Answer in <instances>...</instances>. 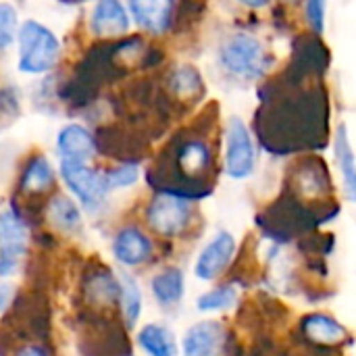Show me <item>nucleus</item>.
I'll list each match as a JSON object with an SVG mask.
<instances>
[{"instance_id": "obj_11", "label": "nucleus", "mask_w": 356, "mask_h": 356, "mask_svg": "<svg viewBox=\"0 0 356 356\" xmlns=\"http://www.w3.org/2000/svg\"><path fill=\"white\" fill-rule=\"evenodd\" d=\"M150 294L154 302L167 311L179 307L186 296V273L181 267H165L150 277Z\"/></svg>"}, {"instance_id": "obj_18", "label": "nucleus", "mask_w": 356, "mask_h": 356, "mask_svg": "<svg viewBox=\"0 0 356 356\" xmlns=\"http://www.w3.org/2000/svg\"><path fill=\"white\" fill-rule=\"evenodd\" d=\"M86 296L90 305L96 307H115L119 305V280L117 275H113L108 269H100V271H92L88 282H86Z\"/></svg>"}, {"instance_id": "obj_6", "label": "nucleus", "mask_w": 356, "mask_h": 356, "mask_svg": "<svg viewBox=\"0 0 356 356\" xmlns=\"http://www.w3.org/2000/svg\"><path fill=\"white\" fill-rule=\"evenodd\" d=\"M257 152L248 127L240 117H232L225 136V173L232 179H248L254 173Z\"/></svg>"}, {"instance_id": "obj_26", "label": "nucleus", "mask_w": 356, "mask_h": 356, "mask_svg": "<svg viewBox=\"0 0 356 356\" xmlns=\"http://www.w3.org/2000/svg\"><path fill=\"white\" fill-rule=\"evenodd\" d=\"M307 17L317 33L325 29V0H307Z\"/></svg>"}, {"instance_id": "obj_25", "label": "nucleus", "mask_w": 356, "mask_h": 356, "mask_svg": "<svg viewBox=\"0 0 356 356\" xmlns=\"http://www.w3.org/2000/svg\"><path fill=\"white\" fill-rule=\"evenodd\" d=\"M200 75L192 69V67H184V69H177L173 79H171V86L173 90L179 94V96H192L194 92L200 90Z\"/></svg>"}, {"instance_id": "obj_29", "label": "nucleus", "mask_w": 356, "mask_h": 356, "mask_svg": "<svg viewBox=\"0 0 356 356\" xmlns=\"http://www.w3.org/2000/svg\"><path fill=\"white\" fill-rule=\"evenodd\" d=\"M242 4H246V6H252V8H261V6H265L269 0H240Z\"/></svg>"}, {"instance_id": "obj_22", "label": "nucleus", "mask_w": 356, "mask_h": 356, "mask_svg": "<svg viewBox=\"0 0 356 356\" xmlns=\"http://www.w3.org/2000/svg\"><path fill=\"white\" fill-rule=\"evenodd\" d=\"M54 181V171L50 167V163L44 159V156H35L23 177H21V190L27 192V194H40V192H46Z\"/></svg>"}, {"instance_id": "obj_1", "label": "nucleus", "mask_w": 356, "mask_h": 356, "mask_svg": "<svg viewBox=\"0 0 356 356\" xmlns=\"http://www.w3.org/2000/svg\"><path fill=\"white\" fill-rule=\"evenodd\" d=\"M19 69L29 75L50 71L60 54L56 35L38 21H25L19 29Z\"/></svg>"}, {"instance_id": "obj_21", "label": "nucleus", "mask_w": 356, "mask_h": 356, "mask_svg": "<svg viewBox=\"0 0 356 356\" xmlns=\"http://www.w3.org/2000/svg\"><path fill=\"white\" fill-rule=\"evenodd\" d=\"M236 302H238V288L232 284H223V286H217L209 292H202L196 298V311L202 315L225 313V311L234 309Z\"/></svg>"}, {"instance_id": "obj_2", "label": "nucleus", "mask_w": 356, "mask_h": 356, "mask_svg": "<svg viewBox=\"0 0 356 356\" xmlns=\"http://www.w3.org/2000/svg\"><path fill=\"white\" fill-rule=\"evenodd\" d=\"M223 67L242 77V79H259L267 71V58L261 42L250 33H234L221 48Z\"/></svg>"}, {"instance_id": "obj_13", "label": "nucleus", "mask_w": 356, "mask_h": 356, "mask_svg": "<svg viewBox=\"0 0 356 356\" xmlns=\"http://www.w3.org/2000/svg\"><path fill=\"white\" fill-rule=\"evenodd\" d=\"M129 8L136 23L150 33H163L171 25L173 0H129Z\"/></svg>"}, {"instance_id": "obj_9", "label": "nucleus", "mask_w": 356, "mask_h": 356, "mask_svg": "<svg viewBox=\"0 0 356 356\" xmlns=\"http://www.w3.org/2000/svg\"><path fill=\"white\" fill-rule=\"evenodd\" d=\"M225 327L219 321H200L188 327L179 342L181 356H223Z\"/></svg>"}, {"instance_id": "obj_14", "label": "nucleus", "mask_w": 356, "mask_h": 356, "mask_svg": "<svg viewBox=\"0 0 356 356\" xmlns=\"http://www.w3.org/2000/svg\"><path fill=\"white\" fill-rule=\"evenodd\" d=\"M90 27L96 35H123L129 29L127 10L119 0H98Z\"/></svg>"}, {"instance_id": "obj_24", "label": "nucleus", "mask_w": 356, "mask_h": 356, "mask_svg": "<svg viewBox=\"0 0 356 356\" xmlns=\"http://www.w3.org/2000/svg\"><path fill=\"white\" fill-rule=\"evenodd\" d=\"M17 35V13L8 2H0V50L8 48Z\"/></svg>"}, {"instance_id": "obj_4", "label": "nucleus", "mask_w": 356, "mask_h": 356, "mask_svg": "<svg viewBox=\"0 0 356 356\" xmlns=\"http://www.w3.org/2000/svg\"><path fill=\"white\" fill-rule=\"evenodd\" d=\"M29 229L15 209L0 211V280H10L27 252Z\"/></svg>"}, {"instance_id": "obj_3", "label": "nucleus", "mask_w": 356, "mask_h": 356, "mask_svg": "<svg viewBox=\"0 0 356 356\" xmlns=\"http://www.w3.org/2000/svg\"><path fill=\"white\" fill-rule=\"evenodd\" d=\"M146 221L154 234L163 238H177L192 221V207L186 198L163 192L150 200L146 209Z\"/></svg>"}, {"instance_id": "obj_16", "label": "nucleus", "mask_w": 356, "mask_h": 356, "mask_svg": "<svg viewBox=\"0 0 356 356\" xmlns=\"http://www.w3.org/2000/svg\"><path fill=\"white\" fill-rule=\"evenodd\" d=\"M119 280V309H121V317L127 330H134L142 317V288L138 284V280L127 273L121 271L117 275Z\"/></svg>"}, {"instance_id": "obj_23", "label": "nucleus", "mask_w": 356, "mask_h": 356, "mask_svg": "<svg viewBox=\"0 0 356 356\" xmlns=\"http://www.w3.org/2000/svg\"><path fill=\"white\" fill-rule=\"evenodd\" d=\"M138 181V167L136 165H119L111 171L104 173V184L106 190H119V188H129Z\"/></svg>"}, {"instance_id": "obj_17", "label": "nucleus", "mask_w": 356, "mask_h": 356, "mask_svg": "<svg viewBox=\"0 0 356 356\" xmlns=\"http://www.w3.org/2000/svg\"><path fill=\"white\" fill-rule=\"evenodd\" d=\"M211 165H213L211 148L200 140H190L177 150V167L188 179H198L207 175Z\"/></svg>"}, {"instance_id": "obj_7", "label": "nucleus", "mask_w": 356, "mask_h": 356, "mask_svg": "<svg viewBox=\"0 0 356 356\" xmlns=\"http://www.w3.org/2000/svg\"><path fill=\"white\" fill-rule=\"evenodd\" d=\"M238 250V242L234 238V234H229L227 229L217 232L200 250V254L196 257L194 263V275L198 282H215L219 280L229 265L234 263Z\"/></svg>"}, {"instance_id": "obj_19", "label": "nucleus", "mask_w": 356, "mask_h": 356, "mask_svg": "<svg viewBox=\"0 0 356 356\" xmlns=\"http://www.w3.org/2000/svg\"><path fill=\"white\" fill-rule=\"evenodd\" d=\"M50 223L65 234H77L81 229V213L73 200L67 196H54L48 204Z\"/></svg>"}, {"instance_id": "obj_5", "label": "nucleus", "mask_w": 356, "mask_h": 356, "mask_svg": "<svg viewBox=\"0 0 356 356\" xmlns=\"http://www.w3.org/2000/svg\"><path fill=\"white\" fill-rule=\"evenodd\" d=\"M60 177L71 190V194L88 209L96 211L102 200L106 198L108 190L104 184V173L88 167L83 161H73V159H60Z\"/></svg>"}, {"instance_id": "obj_28", "label": "nucleus", "mask_w": 356, "mask_h": 356, "mask_svg": "<svg viewBox=\"0 0 356 356\" xmlns=\"http://www.w3.org/2000/svg\"><path fill=\"white\" fill-rule=\"evenodd\" d=\"M13 356H50V353L44 344H23Z\"/></svg>"}, {"instance_id": "obj_15", "label": "nucleus", "mask_w": 356, "mask_h": 356, "mask_svg": "<svg viewBox=\"0 0 356 356\" xmlns=\"http://www.w3.org/2000/svg\"><path fill=\"white\" fill-rule=\"evenodd\" d=\"M56 148H58L60 159H73V161L88 163V159H92L96 152V142L83 125L71 123L60 129V134L56 138Z\"/></svg>"}, {"instance_id": "obj_8", "label": "nucleus", "mask_w": 356, "mask_h": 356, "mask_svg": "<svg viewBox=\"0 0 356 356\" xmlns=\"http://www.w3.org/2000/svg\"><path fill=\"white\" fill-rule=\"evenodd\" d=\"M113 257L119 265L125 269H136L144 267L152 261L154 257V244L152 240L136 225L121 227L117 236L113 238Z\"/></svg>"}, {"instance_id": "obj_27", "label": "nucleus", "mask_w": 356, "mask_h": 356, "mask_svg": "<svg viewBox=\"0 0 356 356\" xmlns=\"http://www.w3.org/2000/svg\"><path fill=\"white\" fill-rule=\"evenodd\" d=\"M15 298V286L8 280H0V313H6Z\"/></svg>"}, {"instance_id": "obj_12", "label": "nucleus", "mask_w": 356, "mask_h": 356, "mask_svg": "<svg viewBox=\"0 0 356 356\" xmlns=\"http://www.w3.org/2000/svg\"><path fill=\"white\" fill-rule=\"evenodd\" d=\"M136 344L146 356H179V342L165 323H146L136 334Z\"/></svg>"}, {"instance_id": "obj_10", "label": "nucleus", "mask_w": 356, "mask_h": 356, "mask_svg": "<svg viewBox=\"0 0 356 356\" xmlns=\"http://www.w3.org/2000/svg\"><path fill=\"white\" fill-rule=\"evenodd\" d=\"M300 332L311 344H319L323 348L338 346V344H344L350 340L348 330L338 319H334L332 315H325V313H311V315L302 317Z\"/></svg>"}, {"instance_id": "obj_20", "label": "nucleus", "mask_w": 356, "mask_h": 356, "mask_svg": "<svg viewBox=\"0 0 356 356\" xmlns=\"http://www.w3.org/2000/svg\"><path fill=\"white\" fill-rule=\"evenodd\" d=\"M336 159L340 165V173L344 177V188H346V196L353 202L356 198V167H355V152L348 140V129L346 125H340L338 134H336Z\"/></svg>"}]
</instances>
